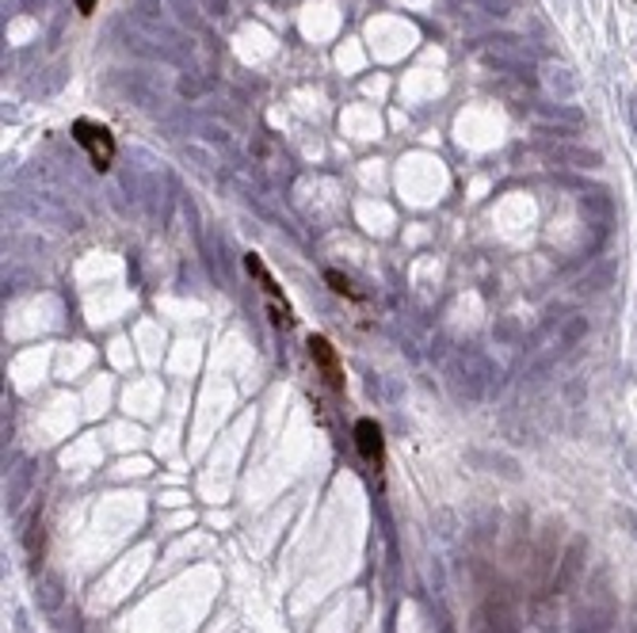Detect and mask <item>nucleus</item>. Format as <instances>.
<instances>
[{
	"label": "nucleus",
	"instance_id": "obj_1",
	"mask_svg": "<svg viewBox=\"0 0 637 633\" xmlns=\"http://www.w3.org/2000/svg\"><path fill=\"white\" fill-rule=\"evenodd\" d=\"M73 138H76V146L88 154L92 160V168L96 172H107L112 168V160H115V138H112V130H107L104 123H92V119H76L73 123Z\"/></svg>",
	"mask_w": 637,
	"mask_h": 633
},
{
	"label": "nucleus",
	"instance_id": "obj_2",
	"mask_svg": "<svg viewBox=\"0 0 637 633\" xmlns=\"http://www.w3.org/2000/svg\"><path fill=\"white\" fill-rule=\"evenodd\" d=\"M305 348H310V359L321 367L325 382L333 386L336 393L344 390V370H340V359H336V348H333V344H328L325 336H310V344H305Z\"/></svg>",
	"mask_w": 637,
	"mask_h": 633
},
{
	"label": "nucleus",
	"instance_id": "obj_3",
	"mask_svg": "<svg viewBox=\"0 0 637 633\" xmlns=\"http://www.w3.org/2000/svg\"><path fill=\"white\" fill-rule=\"evenodd\" d=\"M355 446H359L367 466L382 470V462H386V443H382V428L375 420H359V424H355Z\"/></svg>",
	"mask_w": 637,
	"mask_h": 633
},
{
	"label": "nucleus",
	"instance_id": "obj_4",
	"mask_svg": "<svg viewBox=\"0 0 637 633\" xmlns=\"http://www.w3.org/2000/svg\"><path fill=\"white\" fill-rule=\"evenodd\" d=\"M325 278H328V286H333L336 294H344V298H359V294L352 291V283H347V278H340L336 272H328Z\"/></svg>",
	"mask_w": 637,
	"mask_h": 633
},
{
	"label": "nucleus",
	"instance_id": "obj_5",
	"mask_svg": "<svg viewBox=\"0 0 637 633\" xmlns=\"http://www.w3.org/2000/svg\"><path fill=\"white\" fill-rule=\"evenodd\" d=\"M96 4H100V0H76V12H81V15H92V12H96Z\"/></svg>",
	"mask_w": 637,
	"mask_h": 633
}]
</instances>
